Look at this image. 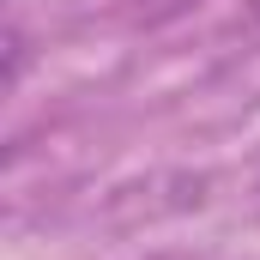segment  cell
<instances>
[{
	"mask_svg": "<svg viewBox=\"0 0 260 260\" xmlns=\"http://www.w3.org/2000/svg\"><path fill=\"white\" fill-rule=\"evenodd\" d=\"M133 18H145V24H164V18H176V12H188V6H200V0H127Z\"/></svg>",
	"mask_w": 260,
	"mask_h": 260,
	"instance_id": "6da1fadb",
	"label": "cell"
}]
</instances>
